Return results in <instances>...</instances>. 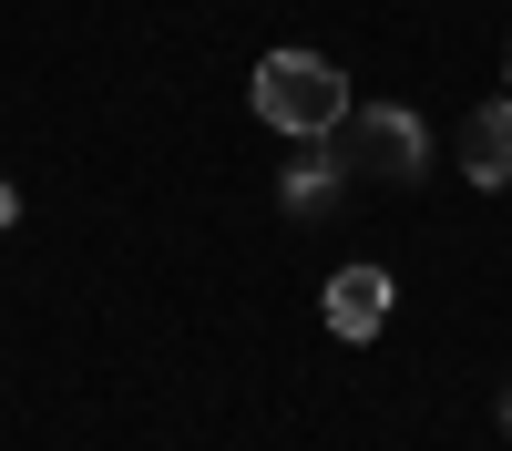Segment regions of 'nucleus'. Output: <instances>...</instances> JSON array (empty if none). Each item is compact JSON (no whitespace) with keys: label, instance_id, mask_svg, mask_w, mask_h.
<instances>
[{"label":"nucleus","instance_id":"1","mask_svg":"<svg viewBox=\"0 0 512 451\" xmlns=\"http://www.w3.org/2000/svg\"><path fill=\"white\" fill-rule=\"evenodd\" d=\"M420 154H431V134H420V113L410 103H349L338 113V134H328V164H338V185H410L420 175Z\"/></svg>","mask_w":512,"mask_h":451},{"label":"nucleus","instance_id":"3","mask_svg":"<svg viewBox=\"0 0 512 451\" xmlns=\"http://www.w3.org/2000/svg\"><path fill=\"white\" fill-rule=\"evenodd\" d=\"M318 308H328L338 339H379V328H390V267H338Z\"/></svg>","mask_w":512,"mask_h":451},{"label":"nucleus","instance_id":"6","mask_svg":"<svg viewBox=\"0 0 512 451\" xmlns=\"http://www.w3.org/2000/svg\"><path fill=\"white\" fill-rule=\"evenodd\" d=\"M11 216H21V195H11V185H0V226H11Z\"/></svg>","mask_w":512,"mask_h":451},{"label":"nucleus","instance_id":"2","mask_svg":"<svg viewBox=\"0 0 512 451\" xmlns=\"http://www.w3.org/2000/svg\"><path fill=\"white\" fill-rule=\"evenodd\" d=\"M246 103L277 123V134H338V113H349V82H338V62L318 52H267L246 82Z\"/></svg>","mask_w":512,"mask_h":451},{"label":"nucleus","instance_id":"4","mask_svg":"<svg viewBox=\"0 0 512 451\" xmlns=\"http://www.w3.org/2000/svg\"><path fill=\"white\" fill-rule=\"evenodd\" d=\"M461 175L472 185H512V103H482L461 123Z\"/></svg>","mask_w":512,"mask_h":451},{"label":"nucleus","instance_id":"7","mask_svg":"<svg viewBox=\"0 0 512 451\" xmlns=\"http://www.w3.org/2000/svg\"><path fill=\"white\" fill-rule=\"evenodd\" d=\"M502 431H512V400H502Z\"/></svg>","mask_w":512,"mask_h":451},{"label":"nucleus","instance_id":"5","mask_svg":"<svg viewBox=\"0 0 512 451\" xmlns=\"http://www.w3.org/2000/svg\"><path fill=\"white\" fill-rule=\"evenodd\" d=\"M328 195H338V164H328V134H297V164L277 175V205H287V216H318Z\"/></svg>","mask_w":512,"mask_h":451},{"label":"nucleus","instance_id":"8","mask_svg":"<svg viewBox=\"0 0 512 451\" xmlns=\"http://www.w3.org/2000/svg\"><path fill=\"white\" fill-rule=\"evenodd\" d=\"M502 82H512V52H502Z\"/></svg>","mask_w":512,"mask_h":451}]
</instances>
